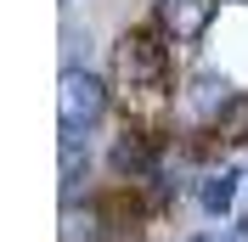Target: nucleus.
<instances>
[{
    "label": "nucleus",
    "mask_w": 248,
    "mask_h": 242,
    "mask_svg": "<svg viewBox=\"0 0 248 242\" xmlns=\"http://www.w3.org/2000/svg\"><path fill=\"white\" fill-rule=\"evenodd\" d=\"M113 91L153 102L170 91V40L158 23H136L113 40Z\"/></svg>",
    "instance_id": "f257e3e1"
},
{
    "label": "nucleus",
    "mask_w": 248,
    "mask_h": 242,
    "mask_svg": "<svg viewBox=\"0 0 248 242\" xmlns=\"http://www.w3.org/2000/svg\"><path fill=\"white\" fill-rule=\"evenodd\" d=\"M108 79H96L91 68H62L57 79V124L62 141H85L96 124L108 119Z\"/></svg>",
    "instance_id": "f03ea898"
},
{
    "label": "nucleus",
    "mask_w": 248,
    "mask_h": 242,
    "mask_svg": "<svg viewBox=\"0 0 248 242\" xmlns=\"http://www.w3.org/2000/svg\"><path fill=\"white\" fill-rule=\"evenodd\" d=\"M153 23L164 29L170 45H198L209 34V23H215V0H158Z\"/></svg>",
    "instance_id": "7ed1b4c3"
},
{
    "label": "nucleus",
    "mask_w": 248,
    "mask_h": 242,
    "mask_svg": "<svg viewBox=\"0 0 248 242\" xmlns=\"http://www.w3.org/2000/svg\"><path fill=\"white\" fill-rule=\"evenodd\" d=\"M108 169L119 175V181H153V175H158V147H153V136L124 124V136L113 141V152H108Z\"/></svg>",
    "instance_id": "20e7f679"
},
{
    "label": "nucleus",
    "mask_w": 248,
    "mask_h": 242,
    "mask_svg": "<svg viewBox=\"0 0 248 242\" xmlns=\"http://www.w3.org/2000/svg\"><path fill=\"white\" fill-rule=\"evenodd\" d=\"M232 102H237V96H232V79L220 74V68H192V74H186V107H192L203 124H215Z\"/></svg>",
    "instance_id": "39448f33"
},
{
    "label": "nucleus",
    "mask_w": 248,
    "mask_h": 242,
    "mask_svg": "<svg viewBox=\"0 0 248 242\" xmlns=\"http://www.w3.org/2000/svg\"><path fill=\"white\" fill-rule=\"evenodd\" d=\"M57 175H62V203H79V192L91 181V147L85 141H62L57 147Z\"/></svg>",
    "instance_id": "423d86ee"
},
{
    "label": "nucleus",
    "mask_w": 248,
    "mask_h": 242,
    "mask_svg": "<svg viewBox=\"0 0 248 242\" xmlns=\"http://www.w3.org/2000/svg\"><path fill=\"white\" fill-rule=\"evenodd\" d=\"M108 214L96 209V203H62V242H108Z\"/></svg>",
    "instance_id": "0eeeda50"
},
{
    "label": "nucleus",
    "mask_w": 248,
    "mask_h": 242,
    "mask_svg": "<svg viewBox=\"0 0 248 242\" xmlns=\"http://www.w3.org/2000/svg\"><path fill=\"white\" fill-rule=\"evenodd\" d=\"M237 169H215V175H203V186H198V203H203V214H232V203H237Z\"/></svg>",
    "instance_id": "6e6552de"
},
{
    "label": "nucleus",
    "mask_w": 248,
    "mask_h": 242,
    "mask_svg": "<svg viewBox=\"0 0 248 242\" xmlns=\"http://www.w3.org/2000/svg\"><path fill=\"white\" fill-rule=\"evenodd\" d=\"M209 130H215V141H226V147H243V141H248V96H237Z\"/></svg>",
    "instance_id": "1a4fd4ad"
},
{
    "label": "nucleus",
    "mask_w": 248,
    "mask_h": 242,
    "mask_svg": "<svg viewBox=\"0 0 248 242\" xmlns=\"http://www.w3.org/2000/svg\"><path fill=\"white\" fill-rule=\"evenodd\" d=\"M226 242H248V214H243V220H232V231H226Z\"/></svg>",
    "instance_id": "9d476101"
},
{
    "label": "nucleus",
    "mask_w": 248,
    "mask_h": 242,
    "mask_svg": "<svg viewBox=\"0 0 248 242\" xmlns=\"http://www.w3.org/2000/svg\"><path fill=\"white\" fill-rule=\"evenodd\" d=\"M186 242H226V237H220V231H192Z\"/></svg>",
    "instance_id": "9b49d317"
},
{
    "label": "nucleus",
    "mask_w": 248,
    "mask_h": 242,
    "mask_svg": "<svg viewBox=\"0 0 248 242\" xmlns=\"http://www.w3.org/2000/svg\"><path fill=\"white\" fill-rule=\"evenodd\" d=\"M243 6H248V0H243Z\"/></svg>",
    "instance_id": "f8f14e48"
}]
</instances>
